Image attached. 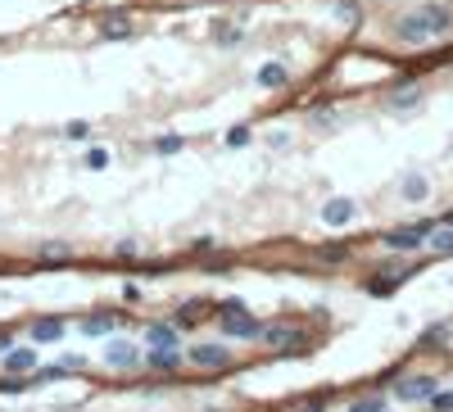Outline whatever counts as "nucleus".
I'll use <instances>...</instances> for the list:
<instances>
[{"mask_svg": "<svg viewBox=\"0 0 453 412\" xmlns=\"http://www.w3.org/2000/svg\"><path fill=\"white\" fill-rule=\"evenodd\" d=\"M87 168H91V172H105V168H109V149H91V154H87Z\"/></svg>", "mask_w": 453, "mask_h": 412, "instance_id": "obj_20", "label": "nucleus"}, {"mask_svg": "<svg viewBox=\"0 0 453 412\" xmlns=\"http://www.w3.org/2000/svg\"><path fill=\"white\" fill-rule=\"evenodd\" d=\"M231 313H250V308H245V299H227V304L218 308V317H231Z\"/></svg>", "mask_w": 453, "mask_h": 412, "instance_id": "obj_25", "label": "nucleus"}, {"mask_svg": "<svg viewBox=\"0 0 453 412\" xmlns=\"http://www.w3.org/2000/svg\"><path fill=\"white\" fill-rule=\"evenodd\" d=\"M109 363H114V367H137L141 363V349L132 344V340H114V344H109Z\"/></svg>", "mask_w": 453, "mask_h": 412, "instance_id": "obj_7", "label": "nucleus"}, {"mask_svg": "<svg viewBox=\"0 0 453 412\" xmlns=\"http://www.w3.org/2000/svg\"><path fill=\"white\" fill-rule=\"evenodd\" d=\"M431 408L435 412H453V390H435L431 394Z\"/></svg>", "mask_w": 453, "mask_h": 412, "instance_id": "obj_19", "label": "nucleus"}, {"mask_svg": "<svg viewBox=\"0 0 453 412\" xmlns=\"http://www.w3.org/2000/svg\"><path fill=\"white\" fill-rule=\"evenodd\" d=\"M9 344H14V340H9V335H5V331H0V358H5V354H9Z\"/></svg>", "mask_w": 453, "mask_h": 412, "instance_id": "obj_30", "label": "nucleus"}, {"mask_svg": "<svg viewBox=\"0 0 453 412\" xmlns=\"http://www.w3.org/2000/svg\"><path fill=\"white\" fill-rule=\"evenodd\" d=\"M299 412H326V394H317V398H309Z\"/></svg>", "mask_w": 453, "mask_h": 412, "instance_id": "obj_29", "label": "nucleus"}, {"mask_svg": "<svg viewBox=\"0 0 453 412\" xmlns=\"http://www.w3.org/2000/svg\"><path fill=\"white\" fill-rule=\"evenodd\" d=\"M181 149V136H159V154H177Z\"/></svg>", "mask_w": 453, "mask_h": 412, "instance_id": "obj_24", "label": "nucleus"}, {"mask_svg": "<svg viewBox=\"0 0 453 412\" xmlns=\"http://www.w3.org/2000/svg\"><path fill=\"white\" fill-rule=\"evenodd\" d=\"M345 254H349L345 245H322V249H317V258H326V263H340Z\"/></svg>", "mask_w": 453, "mask_h": 412, "instance_id": "obj_22", "label": "nucleus"}, {"mask_svg": "<svg viewBox=\"0 0 453 412\" xmlns=\"http://www.w3.org/2000/svg\"><path fill=\"white\" fill-rule=\"evenodd\" d=\"M322 222H326V227H349V222H353V199H326V204H322Z\"/></svg>", "mask_w": 453, "mask_h": 412, "instance_id": "obj_5", "label": "nucleus"}, {"mask_svg": "<svg viewBox=\"0 0 453 412\" xmlns=\"http://www.w3.org/2000/svg\"><path fill=\"white\" fill-rule=\"evenodd\" d=\"M449 340V327H431V331H422V349H444Z\"/></svg>", "mask_w": 453, "mask_h": 412, "instance_id": "obj_15", "label": "nucleus"}, {"mask_svg": "<svg viewBox=\"0 0 453 412\" xmlns=\"http://www.w3.org/2000/svg\"><path fill=\"white\" fill-rule=\"evenodd\" d=\"M73 245H41V258H68Z\"/></svg>", "mask_w": 453, "mask_h": 412, "instance_id": "obj_23", "label": "nucleus"}, {"mask_svg": "<svg viewBox=\"0 0 453 412\" xmlns=\"http://www.w3.org/2000/svg\"><path fill=\"white\" fill-rule=\"evenodd\" d=\"M5 367H9V371H32V367H36V354H32V349H9V354H5Z\"/></svg>", "mask_w": 453, "mask_h": 412, "instance_id": "obj_12", "label": "nucleus"}, {"mask_svg": "<svg viewBox=\"0 0 453 412\" xmlns=\"http://www.w3.org/2000/svg\"><path fill=\"white\" fill-rule=\"evenodd\" d=\"M439 227H453V208H449V213H444V218H439Z\"/></svg>", "mask_w": 453, "mask_h": 412, "instance_id": "obj_31", "label": "nucleus"}, {"mask_svg": "<svg viewBox=\"0 0 453 412\" xmlns=\"http://www.w3.org/2000/svg\"><path fill=\"white\" fill-rule=\"evenodd\" d=\"M439 227L435 218H426V222H412V227H399V231H390V236H381L385 241V249H395V254H412V249H422L426 241H431V231Z\"/></svg>", "mask_w": 453, "mask_h": 412, "instance_id": "obj_1", "label": "nucleus"}, {"mask_svg": "<svg viewBox=\"0 0 453 412\" xmlns=\"http://www.w3.org/2000/svg\"><path fill=\"white\" fill-rule=\"evenodd\" d=\"M114 313H95V317H87L82 322V335H105V331H114Z\"/></svg>", "mask_w": 453, "mask_h": 412, "instance_id": "obj_13", "label": "nucleus"}, {"mask_svg": "<svg viewBox=\"0 0 453 412\" xmlns=\"http://www.w3.org/2000/svg\"><path fill=\"white\" fill-rule=\"evenodd\" d=\"M417 100H422V95H417V86H403V91L395 95V109H412Z\"/></svg>", "mask_w": 453, "mask_h": 412, "instance_id": "obj_17", "label": "nucleus"}, {"mask_svg": "<svg viewBox=\"0 0 453 412\" xmlns=\"http://www.w3.org/2000/svg\"><path fill=\"white\" fill-rule=\"evenodd\" d=\"M132 32V23H122V19H114V23H105V36H127Z\"/></svg>", "mask_w": 453, "mask_h": 412, "instance_id": "obj_27", "label": "nucleus"}, {"mask_svg": "<svg viewBox=\"0 0 453 412\" xmlns=\"http://www.w3.org/2000/svg\"><path fill=\"white\" fill-rule=\"evenodd\" d=\"M227 145H250V127H236L227 136Z\"/></svg>", "mask_w": 453, "mask_h": 412, "instance_id": "obj_28", "label": "nucleus"}, {"mask_svg": "<svg viewBox=\"0 0 453 412\" xmlns=\"http://www.w3.org/2000/svg\"><path fill=\"white\" fill-rule=\"evenodd\" d=\"M349 412H385V398H376V394H372V398H358Z\"/></svg>", "mask_w": 453, "mask_h": 412, "instance_id": "obj_21", "label": "nucleus"}, {"mask_svg": "<svg viewBox=\"0 0 453 412\" xmlns=\"http://www.w3.org/2000/svg\"><path fill=\"white\" fill-rule=\"evenodd\" d=\"M259 82H263V86H286V68H281V64H267V68L259 73Z\"/></svg>", "mask_w": 453, "mask_h": 412, "instance_id": "obj_16", "label": "nucleus"}, {"mask_svg": "<svg viewBox=\"0 0 453 412\" xmlns=\"http://www.w3.org/2000/svg\"><path fill=\"white\" fill-rule=\"evenodd\" d=\"M145 340H150L154 349H168V344H177V327H168V322H154V327L145 331Z\"/></svg>", "mask_w": 453, "mask_h": 412, "instance_id": "obj_11", "label": "nucleus"}, {"mask_svg": "<svg viewBox=\"0 0 453 412\" xmlns=\"http://www.w3.org/2000/svg\"><path fill=\"white\" fill-rule=\"evenodd\" d=\"M223 331L236 335V340H263V327H259L250 313H231V317H223Z\"/></svg>", "mask_w": 453, "mask_h": 412, "instance_id": "obj_4", "label": "nucleus"}, {"mask_svg": "<svg viewBox=\"0 0 453 412\" xmlns=\"http://www.w3.org/2000/svg\"><path fill=\"white\" fill-rule=\"evenodd\" d=\"M87 122H68V127H64V136H68V141H87Z\"/></svg>", "mask_w": 453, "mask_h": 412, "instance_id": "obj_26", "label": "nucleus"}, {"mask_svg": "<svg viewBox=\"0 0 453 412\" xmlns=\"http://www.w3.org/2000/svg\"><path fill=\"white\" fill-rule=\"evenodd\" d=\"M263 340L267 344H286V349H304V344H309V335H304V331H281V327H272V331H263Z\"/></svg>", "mask_w": 453, "mask_h": 412, "instance_id": "obj_8", "label": "nucleus"}, {"mask_svg": "<svg viewBox=\"0 0 453 412\" xmlns=\"http://www.w3.org/2000/svg\"><path fill=\"white\" fill-rule=\"evenodd\" d=\"M204 308H209V304H204V299H195V304H186V313H181V327H191V322H200V317H204Z\"/></svg>", "mask_w": 453, "mask_h": 412, "instance_id": "obj_18", "label": "nucleus"}, {"mask_svg": "<svg viewBox=\"0 0 453 412\" xmlns=\"http://www.w3.org/2000/svg\"><path fill=\"white\" fill-rule=\"evenodd\" d=\"M32 344H55V340H64V322L59 317H41V322H32Z\"/></svg>", "mask_w": 453, "mask_h": 412, "instance_id": "obj_6", "label": "nucleus"}, {"mask_svg": "<svg viewBox=\"0 0 453 412\" xmlns=\"http://www.w3.org/2000/svg\"><path fill=\"white\" fill-rule=\"evenodd\" d=\"M426 195H431V181H426L422 172H408V177H403V199L417 204V199H426Z\"/></svg>", "mask_w": 453, "mask_h": 412, "instance_id": "obj_9", "label": "nucleus"}, {"mask_svg": "<svg viewBox=\"0 0 453 412\" xmlns=\"http://www.w3.org/2000/svg\"><path fill=\"white\" fill-rule=\"evenodd\" d=\"M435 249V254H453V227H435L431 231V241H426Z\"/></svg>", "mask_w": 453, "mask_h": 412, "instance_id": "obj_14", "label": "nucleus"}, {"mask_svg": "<svg viewBox=\"0 0 453 412\" xmlns=\"http://www.w3.org/2000/svg\"><path fill=\"white\" fill-rule=\"evenodd\" d=\"M150 367H159V371H177V367H181V354H177V344H168V349H154V354H150Z\"/></svg>", "mask_w": 453, "mask_h": 412, "instance_id": "obj_10", "label": "nucleus"}, {"mask_svg": "<svg viewBox=\"0 0 453 412\" xmlns=\"http://www.w3.org/2000/svg\"><path fill=\"white\" fill-rule=\"evenodd\" d=\"M435 390H439L435 376H408V381H399V385H395V394L403 398V403H422V398H431Z\"/></svg>", "mask_w": 453, "mask_h": 412, "instance_id": "obj_2", "label": "nucleus"}, {"mask_svg": "<svg viewBox=\"0 0 453 412\" xmlns=\"http://www.w3.org/2000/svg\"><path fill=\"white\" fill-rule=\"evenodd\" d=\"M191 363L195 367H227L231 349L227 344H191Z\"/></svg>", "mask_w": 453, "mask_h": 412, "instance_id": "obj_3", "label": "nucleus"}]
</instances>
